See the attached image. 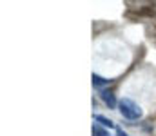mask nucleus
<instances>
[{
  "label": "nucleus",
  "instance_id": "f257e3e1",
  "mask_svg": "<svg viewBox=\"0 0 156 136\" xmlns=\"http://www.w3.org/2000/svg\"><path fill=\"white\" fill-rule=\"evenodd\" d=\"M118 111H120V114H122L125 120H140V118L144 116L142 107H140L136 102H133L131 98H122V100L118 102Z\"/></svg>",
  "mask_w": 156,
  "mask_h": 136
},
{
  "label": "nucleus",
  "instance_id": "f03ea898",
  "mask_svg": "<svg viewBox=\"0 0 156 136\" xmlns=\"http://www.w3.org/2000/svg\"><path fill=\"white\" fill-rule=\"evenodd\" d=\"M100 98L105 102V105H109V109H115L116 107V96H115L113 89H102Z\"/></svg>",
  "mask_w": 156,
  "mask_h": 136
},
{
  "label": "nucleus",
  "instance_id": "7ed1b4c3",
  "mask_svg": "<svg viewBox=\"0 0 156 136\" xmlns=\"http://www.w3.org/2000/svg\"><path fill=\"white\" fill-rule=\"evenodd\" d=\"M91 78H93V85H94V87H105V85L111 84V80H107V78L100 76V75H94V73H93Z\"/></svg>",
  "mask_w": 156,
  "mask_h": 136
},
{
  "label": "nucleus",
  "instance_id": "20e7f679",
  "mask_svg": "<svg viewBox=\"0 0 156 136\" xmlns=\"http://www.w3.org/2000/svg\"><path fill=\"white\" fill-rule=\"evenodd\" d=\"M94 122H98V124H102L104 127H115V122L113 120H109V118H105V116H102V114H96L94 116Z\"/></svg>",
  "mask_w": 156,
  "mask_h": 136
},
{
  "label": "nucleus",
  "instance_id": "39448f33",
  "mask_svg": "<svg viewBox=\"0 0 156 136\" xmlns=\"http://www.w3.org/2000/svg\"><path fill=\"white\" fill-rule=\"evenodd\" d=\"M93 136H109L104 129H100L98 125H93Z\"/></svg>",
  "mask_w": 156,
  "mask_h": 136
},
{
  "label": "nucleus",
  "instance_id": "423d86ee",
  "mask_svg": "<svg viewBox=\"0 0 156 136\" xmlns=\"http://www.w3.org/2000/svg\"><path fill=\"white\" fill-rule=\"evenodd\" d=\"M116 136H129V134H127V133H123L122 129H118V131H116Z\"/></svg>",
  "mask_w": 156,
  "mask_h": 136
}]
</instances>
